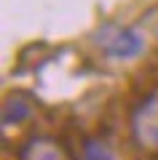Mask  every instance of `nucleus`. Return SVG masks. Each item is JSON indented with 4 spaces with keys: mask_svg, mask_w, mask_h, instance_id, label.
<instances>
[{
    "mask_svg": "<svg viewBox=\"0 0 158 160\" xmlns=\"http://www.w3.org/2000/svg\"><path fill=\"white\" fill-rule=\"evenodd\" d=\"M99 46L115 62H131L145 51V35L134 27H107V35L99 38Z\"/></svg>",
    "mask_w": 158,
    "mask_h": 160,
    "instance_id": "1",
    "label": "nucleus"
},
{
    "mask_svg": "<svg viewBox=\"0 0 158 160\" xmlns=\"http://www.w3.org/2000/svg\"><path fill=\"white\" fill-rule=\"evenodd\" d=\"M131 128H134V139L142 147L158 149V91L142 99L131 118Z\"/></svg>",
    "mask_w": 158,
    "mask_h": 160,
    "instance_id": "2",
    "label": "nucleus"
},
{
    "mask_svg": "<svg viewBox=\"0 0 158 160\" xmlns=\"http://www.w3.org/2000/svg\"><path fill=\"white\" fill-rule=\"evenodd\" d=\"M30 118V102L24 96H14L6 102L3 107V123L6 126H16V123H24Z\"/></svg>",
    "mask_w": 158,
    "mask_h": 160,
    "instance_id": "4",
    "label": "nucleus"
},
{
    "mask_svg": "<svg viewBox=\"0 0 158 160\" xmlns=\"http://www.w3.org/2000/svg\"><path fill=\"white\" fill-rule=\"evenodd\" d=\"M83 160H118L113 155V149L107 147V144L102 142H89L83 147Z\"/></svg>",
    "mask_w": 158,
    "mask_h": 160,
    "instance_id": "5",
    "label": "nucleus"
},
{
    "mask_svg": "<svg viewBox=\"0 0 158 160\" xmlns=\"http://www.w3.org/2000/svg\"><path fill=\"white\" fill-rule=\"evenodd\" d=\"M19 158L22 160H62V149H59V144L54 139L35 136L22 147Z\"/></svg>",
    "mask_w": 158,
    "mask_h": 160,
    "instance_id": "3",
    "label": "nucleus"
}]
</instances>
